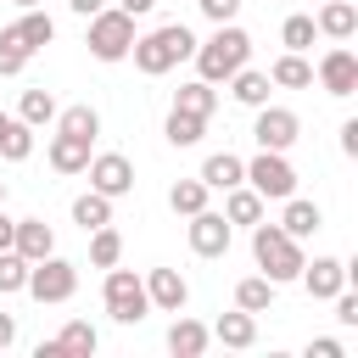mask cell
Here are the masks:
<instances>
[{
  "label": "cell",
  "instance_id": "ac0fdd59",
  "mask_svg": "<svg viewBox=\"0 0 358 358\" xmlns=\"http://www.w3.org/2000/svg\"><path fill=\"white\" fill-rule=\"evenodd\" d=\"M207 341H213V330H207L201 319L173 313V324H168V352H173V358H201V352H207Z\"/></svg>",
  "mask_w": 358,
  "mask_h": 358
},
{
  "label": "cell",
  "instance_id": "30bf717a",
  "mask_svg": "<svg viewBox=\"0 0 358 358\" xmlns=\"http://www.w3.org/2000/svg\"><path fill=\"white\" fill-rule=\"evenodd\" d=\"M185 235H190V252H196V257H224V252H229V241H235V224H229L224 213L201 207V213H190Z\"/></svg>",
  "mask_w": 358,
  "mask_h": 358
},
{
  "label": "cell",
  "instance_id": "f546056e",
  "mask_svg": "<svg viewBox=\"0 0 358 358\" xmlns=\"http://www.w3.org/2000/svg\"><path fill=\"white\" fill-rule=\"evenodd\" d=\"M173 106H179V112H196V117H213L218 90H213L207 78H190V84H179V90H173Z\"/></svg>",
  "mask_w": 358,
  "mask_h": 358
},
{
  "label": "cell",
  "instance_id": "9a60e30c",
  "mask_svg": "<svg viewBox=\"0 0 358 358\" xmlns=\"http://www.w3.org/2000/svg\"><path fill=\"white\" fill-rule=\"evenodd\" d=\"M280 229H285L291 241H308V235H319V229H324V207L291 190V196H285V213H280Z\"/></svg>",
  "mask_w": 358,
  "mask_h": 358
},
{
  "label": "cell",
  "instance_id": "52a82bcc",
  "mask_svg": "<svg viewBox=\"0 0 358 358\" xmlns=\"http://www.w3.org/2000/svg\"><path fill=\"white\" fill-rule=\"evenodd\" d=\"M246 185H252L263 201H285V196L296 190V168H291L285 151H257V157L246 162Z\"/></svg>",
  "mask_w": 358,
  "mask_h": 358
},
{
  "label": "cell",
  "instance_id": "74e56055",
  "mask_svg": "<svg viewBox=\"0 0 358 358\" xmlns=\"http://www.w3.org/2000/svg\"><path fill=\"white\" fill-rule=\"evenodd\" d=\"M196 11H201L207 22H235V11H241V0H196Z\"/></svg>",
  "mask_w": 358,
  "mask_h": 358
},
{
  "label": "cell",
  "instance_id": "f1b7e54d",
  "mask_svg": "<svg viewBox=\"0 0 358 358\" xmlns=\"http://www.w3.org/2000/svg\"><path fill=\"white\" fill-rule=\"evenodd\" d=\"M274 291H280V285H274L268 274H246V280L235 285V308H246V313H268V308H274Z\"/></svg>",
  "mask_w": 358,
  "mask_h": 358
},
{
  "label": "cell",
  "instance_id": "7c38bea8",
  "mask_svg": "<svg viewBox=\"0 0 358 358\" xmlns=\"http://www.w3.org/2000/svg\"><path fill=\"white\" fill-rule=\"evenodd\" d=\"M296 280H302V291H308L313 302H330L341 285H352L341 257H313V263H302V274H296Z\"/></svg>",
  "mask_w": 358,
  "mask_h": 358
},
{
  "label": "cell",
  "instance_id": "4dcf8cb0",
  "mask_svg": "<svg viewBox=\"0 0 358 358\" xmlns=\"http://www.w3.org/2000/svg\"><path fill=\"white\" fill-rule=\"evenodd\" d=\"M56 129H62V134H78V140H95V134H101V112H95L90 101L62 106V112H56Z\"/></svg>",
  "mask_w": 358,
  "mask_h": 358
},
{
  "label": "cell",
  "instance_id": "6da1fadb",
  "mask_svg": "<svg viewBox=\"0 0 358 358\" xmlns=\"http://www.w3.org/2000/svg\"><path fill=\"white\" fill-rule=\"evenodd\" d=\"M196 78L207 84H224L229 73H241L252 62V34L241 22H213V39H196Z\"/></svg>",
  "mask_w": 358,
  "mask_h": 358
},
{
  "label": "cell",
  "instance_id": "2e32d148",
  "mask_svg": "<svg viewBox=\"0 0 358 358\" xmlns=\"http://www.w3.org/2000/svg\"><path fill=\"white\" fill-rule=\"evenodd\" d=\"M11 252H22L28 263H39V257L56 252V229H50L45 218H17V229H11Z\"/></svg>",
  "mask_w": 358,
  "mask_h": 358
},
{
  "label": "cell",
  "instance_id": "bcb514c9",
  "mask_svg": "<svg viewBox=\"0 0 358 358\" xmlns=\"http://www.w3.org/2000/svg\"><path fill=\"white\" fill-rule=\"evenodd\" d=\"M0 207H6V179H0Z\"/></svg>",
  "mask_w": 358,
  "mask_h": 358
},
{
  "label": "cell",
  "instance_id": "9c48e42d",
  "mask_svg": "<svg viewBox=\"0 0 358 358\" xmlns=\"http://www.w3.org/2000/svg\"><path fill=\"white\" fill-rule=\"evenodd\" d=\"M313 78H319V90H324V95H336V101H347V95L358 90V56L347 50V39H341V45H330V50L319 56Z\"/></svg>",
  "mask_w": 358,
  "mask_h": 358
},
{
  "label": "cell",
  "instance_id": "836d02e7",
  "mask_svg": "<svg viewBox=\"0 0 358 358\" xmlns=\"http://www.w3.org/2000/svg\"><path fill=\"white\" fill-rule=\"evenodd\" d=\"M313 39H319V28H313V17H308V11H291V17L280 22V45H285V50H302V56H308V50H313Z\"/></svg>",
  "mask_w": 358,
  "mask_h": 358
},
{
  "label": "cell",
  "instance_id": "b9f144b4",
  "mask_svg": "<svg viewBox=\"0 0 358 358\" xmlns=\"http://www.w3.org/2000/svg\"><path fill=\"white\" fill-rule=\"evenodd\" d=\"M157 0H117V11H129V17H145Z\"/></svg>",
  "mask_w": 358,
  "mask_h": 358
},
{
  "label": "cell",
  "instance_id": "7bdbcfd3",
  "mask_svg": "<svg viewBox=\"0 0 358 358\" xmlns=\"http://www.w3.org/2000/svg\"><path fill=\"white\" fill-rule=\"evenodd\" d=\"M67 6H73V11H78V17H95V11H101V6H106V0H67Z\"/></svg>",
  "mask_w": 358,
  "mask_h": 358
},
{
  "label": "cell",
  "instance_id": "4316f807",
  "mask_svg": "<svg viewBox=\"0 0 358 358\" xmlns=\"http://www.w3.org/2000/svg\"><path fill=\"white\" fill-rule=\"evenodd\" d=\"M224 84H229V95H235L241 106H263V101H268V90H274V84H268V73H257V67H241V73H229Z\"/></svg>",
  "mask_w": 358,
  "mask_h": 358
},
{
  "label": "cell",
  "instance_id": "d6a6232c",
  "mask_svg": "<svg viewBox=\"0 0 358 358\" xmlns=\"http://www.w3.org/2000/svg\"><path fill=\"white\" fill-rule=\"evenodd\" d=\"M112 263H123V235L112 224H101V229H90V268H112Z\"/></svg>",
  "mask_w": 358,
  "mask_h": 358
},
{
  "label": "cell",
  "instance_id": "cb8c5ba5",
  "mask_svg": "<svg viewBox=\"0 0 358 358\" xmlns=\"http://www.w3.org/2000/svg\"><path fill=\"white\" fill-rule=\"evenodd\" d=\"M263 207H268V201H263V196H257L246 179L224 190V218H229V224H246V229H252V224L263 218Z\"/></svg>",
  "mask_w": 358,
  "mask_h": 358
},
{
  "label": "cell",
  "instance_id": "5b68a950",
  "mask_svg": "<svg viewBox=\"0 0 358 358\" xmlns=\"http://www.w3.org/2000/svg\"><path fill=\"white\" fill-rule=\"evenodd\" d=\"M101 302H106V313L117 319V324H140L145 313H151V296H145V274H134V268H106V285H101Z\"/></svg>",
  "mask_w": 358,
  "mask_h": 358
},
{
  "label": "cell",
  "instance_id": "8fae6325",
  "mask_svg": "<svg viewBox=\"0 0 358 358\" xmlns=\"http://www.w3.org/2000/svg\"><path fill=\"white\" fill-rule=\"evenodd\" d=\"M84 173H90V190H101V196H112V201L134 190V162H129L123 151H101V157H90Z\"/></svg>",
  "mask_w": 358,
  "mask_h": 358
},
{
  "label": "cell",
  "instance_id": "ee69618b",
  "mask_svg": "<svg viewBox=\"0 0 358 358\" xmlns=\"http://www.w3.org/2000/svg\"><path fill=\"white\" fill-rule=\"evenodd\" d=\"M11 6H22V11H28V6H45V0H11Z\"/></svg>",
  "mask_w": 358,
  "mask_h": 358
},
{
  "label": "cell",
  "instance_id": "f35d334b",
  "mask_svg": "<svg viewBox=\"0 0 358 358\" xmlns=\"http://www.w3.org/2000/svg\"><path fill=\"white\" fill-rule=\"evenodd\" d=\"M308 358H347V341H336V336H313V341H308Z\"/></svg>",
  "mask_w": 358,
  "mask_h": 358
},
{
  "label": "cell",
  "instance_id": "ffe728a7",
  "mask_svg": "<svg viewBox=\"0 0 358 358\" xmlns=\"http://www.w3.org/2000/svg\"><path fill=\"white\" fill-rule=\"evenodd\" d=\"M313 28H319L324 39H336V45H341V39H352V34H358V6H352V0H324V6H319V17H313Z\"/></svg>",
  "mask_w": 358,
  "mask_h": 358
},
{
  "label": "cell",
  "instance_id": "5bb4252c",
  "mask_svg": "<svg viewBox=\"0 0 358 358\" xmlns=\"http://www.w3.org/2000/svg\"><path fill=\"white\" fill-rule=\"evenodd\" d=\"M101 347V336H95V324H84V319H67L50 341H39V358H62V352H78V358H90Z\"/></svg>",
  "mask_w": 358,
  "mask_h": 358
},
{
  "label": "cell",
  "instance_id": "7a4b0ae2",
  "mask_svg": "<svg viewBox=\"0 0 358 358\" xmlns=\"http://www.w3.org/2000/svg\"><path fill=\"white\" fill-rule=\"evenodd\" d=\"M190 50H196V34H190L185 22H162V28H151V34H134V45H129V56H134V67H140L145 78L173 73Z\"/></svg>",
  "mask_w": 358,
  "mask_h": 358
},
{
  "label": "cell",
  "instance_id": "484cf974",
  "mask_svg": "<svg viewBox=\"0 0 358 358\" xmlns=\"http://www.w3.org/2000/svg\"><path fill=\"white\" fill-rule=\"evenodd\" d=\"M11 28L22 34V45H28V50H45V45L56 39V17H50V11H39V6H28Z\"/></svg>",
  "mask_w": 358,
  "mask_h": 358
},
{
  "label": "cell",
  "instance_id": "ab89813d",
  "mask_svg": "<svg viewBox=\"0 0 358 358\" xmlns=\"http://www.w3.org/2000/svg\"><path fill=\"white\" fill-rule=\"evenodd\" d=\"M341 157H358V117L341 123Z\"/></svg>",
  "mask_w": 358,
  "mask_h": 358
},
{
  "label": "cell",
  "instance_id": "7402d4cb",
  "mask_svg": "<svg viewBox=\"0 0 358 358\" xmlns=\"http://www.w3.org/2000/svg\"><path fill=\"white\" fill-rule=\"evenodd\" d=\"M201 134H207V117H196V112H179V106H168L162 140H168L173 151H190V145H201Z\"/></svg>",
  "mask_w": 358,
  "mask_h": 358
},
{
  "label": "cell",
  "instance_id": "60d3db41",
  "mask_svg": "<svg viewBox=\"0 0 358 358\" xmlns=\"http://www.w3.org/2000/svg\"><path fill=\"white\" fill-rule=\"evenodd\" d=\"M6 347H17V319H11V313H0V352H6Z\"/></svg>",
  "mask_w": 358,
  "mask_h": 358
},
{
  "label": "cell",
  "instance_id": "8992f818",
  "mask_svg": "<svg viewBox=\"0 0 358 358\" xmlns=\"http://www.w3.org/2000/svg\"><path fill=\"white\" fill-rule=\"evenodd\" d=\"M34 302H73V291H78V263H67V257H39V263H28V285H22Z\"/></svg>",
  "mask_w": 358,
  "mask_h": 358
},
{
  "label": "cell",
  "instance_id": "e0dca14e",
  "mask_svg": "<svg viewBox=\"0 0 358 358\" xmlns=\"http://www.w3.org/2000/svg\"><path fill=\"white\" fill-rule=\"evenodd\" d=\"M90 145H95V140H78V134H62V129H56V134H50V145H45V157H50V168H56V173H84V162L95 157Z\"/></svg>",
  "mask_w": 358,
  "mask_h": 358
},
{
  "label": "cell",
  "instance_id": "f6af8a7d",
  "mask_svg": "<svg viewBox=\"0 0 358 358\" xmlns=\"http://www.w3.org/2000/svg\"><path fill=\"white\" fill-rule=\"evenodd\" d=\"M6 123H11V112H0V134H6Z\"/></svg>",
  "mask_w": 358,
  "mask_h": 358
},
{
  "label": "cell",
  "instance_id": "1f68e13d",
  "mask_svg": "<svg viewBox=\"0 0 358 358\" xmlns=\"http://www.w3.org/2000/svg\"><path fill=\"white\" fill-rule=\"evenodd\" d=\"M207 196H213V190H207L201 179H173V185H168V207H173L179 218L201 213V207H207Z\"/></svg>",
  "mask_w": 358,
  "mask_h": 358
},
{
  "label": "cell",
  "instance_id": "ba28073f",
  "mask_svg": "<svg viewBox=\"0 0 358 358\" xmlns=\"http://www.w3.org/2000/svg\"><path fill=\"white\" fill-rule=\"evenodd\" d=\"M257 117H252V140H257V151H291L296 140H302V117L291 112V106H252Z\"/></svg>",
  "mask_w": 358,
  "mask_h": 358
},
{
  "label": "cell",
  "instance_id": "8d00e7d4",
  "mask_svg": "<svg viewBox=\"0 0 358 358\" xmlns=\"http://www.w3.org/2000/svg\"><path fill=\"white\" fill-rule=\"evenodd\" d=\"M22 285H28V257L11 252V246H0V296H17Z\"/></svg>",
  "mask_w": 358,
  "mask_h": 358
},
{
  "label": "cell",
  "instance_id": "277c9868",
  "mask_svg": "<svg viewBox=\"0 0 358 358\" xmlns=\"http://www.w3.org/2000/svg\"><path fill=\"white\" fill-rule=\"evenodd\" d=\"M84 22H90L84 45H90V56H95V62H123V56H129V45H134V17H129V11L101 6V11H95V17H84Z\"/></svg>",
  "mask_w": 358,
  "mask_h": 358
},
{
  "label": "cell",
  "instance_id": "3957f363",
  "mask_svg": "<svg viewBox=\"0 0 358 358\" xmlns=\"http://www.w3.org/2000/svg\"><path fill=\"white\" fill-rule=\"evenodd\" d=\"M252 263H257V274H268L274 285H285V280H296L302 274V241H291L280 224H252Z\"/></svg>",
  "mask_w": 358,
  "mask_h": 358
},
{
  "label": "cell",
  "instance_id": "4fadbf2b",
  "mask_svg": "<svg viewBox=\"0 0 358 358\" xmlns=\"http://www.w3.org/2000/svg\"><path fill=\"white\" fill-rule=\"evenodd\" d=\"M145 296H151V308H157V313H185L190 285H185V274H179V268H151V274H145Z\"/></svg>",
  "mask_w": 358,
  "mask_h": 358
},
{
  "label": "cell",
  "instance_id": "e575fe53",
  "mask_svg": "<svg viewBox=\"0 0 358 358\" xmlns=\"http://www.w3.org/2000/svg\"><path fill=\"white\" fill-rule=\"evenodd\" d=\"M0 157H6V162H28V157H34V129H28L22 117L6 123V134H0Z\"/></svg>",
  "mask_w": 358,
  "mask_h": 358
},
{
  "label": "cell",
  "instance_id": "d590c367",
  "mask_svg": "<svg viewBox=\"0 0 358 358\" xmlns=\"http://www.w3.org/2000/svg\"><path fill=\"white\" fill-rule=\"evenodd\" d=\"M28 45H22V34L17 28H0V78H17L22 67H28Z\"/></svg>",
  "mask_w": 358,
  "mask_h": 358
},
{
  "label": "cell",
  "instance_id": "44dd1931",
  "mask_svg": "<svg viewBox=\"0 0 358 358\" xmlns=\"http://www.w3.org/2000/svg\"><path fill=\"white\" fill-rule=\"evenodd\" d=\"M268 84H274V90H308V84H313V62H308L302 50H280L274 67H268Z\"/></svg>",
  "mask_w": 358,
  "mask_h": 358
},
{
  "label": "cell",
  "instance_id": "603a6c76",
  "mask_svg": "<svg viewBox=\"0 0 358 358\" xmlns=\"http://www.w3.org/2000/svg\"><path fill=\"white\" fill-rule=\"evenodd\" d=\"M207 190H229V185H241L246 179V162L235 157V151H213L207 162H201V173H196Z\"/></svg>",
  "mask_w": 358,
  "mask_h": 358
},
{
  "label": "cell",
  "instance_id": "d6986e66",
  "mask_svg": "<svg viewBox=\"0 0 358 358\" xmlns=\"http://www.w3.org/2000/svg\"><path fill=\"white\" fill-rule=\"evenodd\" d=\"M213 341H224V347H235V352L257 347V313H246V308H235V313H218V324H213Z\"/></svg>",
  "mask_w": 358,
  "mask_h": 358
},
{
  "label": "cell",
  "instance_id": "d4e9b609",
  "mask_svg": "<svg viewBox=\"0 0 358 358\" xmlns=\"http://www.w3.org/2000/svg\"><path fill=\"white\" fill-rule=\"evenodd\" d=\"M56 95L45 90V84H34V90H22V101H17V117L28 123V129H45V123H56Z\"/></svg>",
  "mask_w": 358,
  "mask_h": 358
},
{
  "label": "cell",
  "instance_id": "83f0119b",
  "mask_svg": "<svg viewBox=\"0 0 358 358\" xmlns=\"http://www.w3.org/2000/svg\"><path fill=\"white\" fill-rule=\"evenodd\" d=\"M73 224L90 235V229H101V224H112V196H101V190H84V196H73Z\"/></svg>",
  "mask_w": 358,
  "mask_h": 358
}]
</instances>
